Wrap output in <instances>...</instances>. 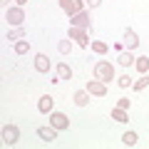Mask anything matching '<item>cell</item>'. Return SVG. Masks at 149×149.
Listing matches in <instances>:
<instances>
[{"mask_svg": "<svg viewBox=\"0 0 149 149\" xmlns=\"http://www.w3.org/2000/svg\"><path fill=\"white\" fill-rule=\"evenodd\" d=\"M95 77H97V80H102V82L107 85L109 80H114V67H112L109 62H104V60H102V62L95 65Z\"/></svg>", "mask_w": 149, "mask_h": 149, "instance_id": "obj_1", "label": "cell"}, {"mask_svg": "<svg viewBox=\"0 0 149 149\" xmlns=\"http://www.w3.org/2000/svg\"><path fill=\"white\" fill-rule=\"evenodd\" d=\"M5 20L10 22V25H15V27H22V22H25V10H22L20 5H15V8H8V13H5Z\"/></svg>", "mask_w": 149, "mask_h": 149, "instance_id": "obj_2", "label": "cell"}, {"mask_svg": "<svg viewBox=\"0 0 149 149\" xmlns=\"http://www.w3.org/2000/svg\"><path fill=\"white\" fill-rule=\"evenodd\" d=\"M70 25H72V27H80V30H90V32H92V22H90V15H87L85 10L74 13V15L70 17Z\"/></svg>", "mask_w": 149, "mask_h": 149, "instance_id": "obj_3", "label": "cell"}, {"mask_svg": "<svg viewBox=\"0 0 149 149\" xmlns=\"http://www.w3.org/2000/svg\"><path fill=\"white\" fill-rule=\"evenodd\" d=\"M17 139H20V129L15 124H5L3 127V144L5 147H13V144H17Z\"/></svg>", "mask_w": 149, "mask_h": 149, "instance_id": "obj_4", "label": "cell"}, {"mask_svg": "<svg viewBox=\"0 0 149 149\" xmlns=\"http://www.w3.org/2000/svg\"><path fill=\"white\" fill-rule=\"evenodd\" d=\"M60 5H62V10L67 13L70 17H72L74 13L85 10V3H82V0H60Z\"/></svg>", "mask_w": 149, "mask_h": 149, "instance_id": "obj_5", "label": "cell"}, {"mask_svg": "<svg viewBox=\"0 0 149 149\" xmlns=\"http://www.w3.org/2000/svg\"><path fill=\"white\" fill-rule=\"evenodd\" d=\"M70 37L77 40L80 47H90V37H87V30H80V27H72L70 25Z\"/></svg>", "mask_w": 149, "mask_h": 149, "instance_id": "obj_6", "label": "cell"}, {"mask_svg": "<svg viewBox=\"0 0 149 149\" xmlns=\"http://www.w3.org/2000/svg\"><path fill=\"white\" fill-rule=\"evenodd\" d=\"M87 92L95 97H107V85L102 80H90L87 82Z\"/></svg>", "mask_w": 149, "mask_h": 149, "instance_id": "obj_7", "label": "cell"}, {"mask_svg": "<svg viewBox=\"0 0 149 149\" xmlns=\"http://www.w3.org/2000/svg\"><path fill=\"white\" fill-rule=\"evenodd\" d=\"M50 124H52L55 129H67L70 127V119L65 117L62 112H50Z\"/></svg>", "mask_w": 149, "mask_h": 149, "instance_id": "obj_8", "label": "cell"}, {"mask_svg": "<svg viewBox=\"0 0 149 149\" xmlns=\"http://www.w3.org/2000/svg\"><path fill=\"white\" fill-rule=\"evenodd\" d=\"M37 137L42 139V142H55L57 139V129L50 124V127H37Z\"/></svg>", "mask_w": 149, "mask_h": 149, "instance_id": "obj_9", "label": "cell"}, {"mask_svg": "<svg viewBox=\"0 0 149 149\" xmlns=\"http://www.w3.org/2000/svg\"><path fill=\"white\" fill-rule=\"evenodd\" d=\"M52 107H55V100L50 95H42L40 97V102H37V109L42 112V114H50V112H52Z\"/></svg>", "mask_w": 149, "mask_h": 149, "instance_id": "obj_10", "label": "cell"}, {"mask_svg": "<svg viewBox=\"0 0 149 149\" xmlns=\"http://www.w3.org/2000/svg\"><path fill=\"white\" fill-rule=\"evenodd\" d=\"M35 70L37 72H50V57L47 55H35Z\"/></svg>", "mask_w": 149, "mask_h": 149, "instance_id": "obj_11", "label": "cell"}, {"mask_svg": "<svg viewBox=\"0 0 149 149\" xmlns=\"http://www.w3.org/2000/svg\"><path fill=\"white\" fill-rule=\"evenodd\" d=\"M124 45H127L129 50H134V47L139 45V37H137V32H134V30H129V27L124 30Z\"/></svg>", "mask_w": 149, "mask_h": 149, "instance_id": "obj_12", "label": "cell"}, {"mask_svg": "<svg viewBox=\"0 0 149 149\" xmlns=\"http://www.w3.org/2000/svg\"><path fill=\"white\" fill-rule=\"evenodd\" d=\"M72 100H74V104H77V107H87V104H90V92L80 90V92H74Z\"/></svg>", "mask_w": 149, "mask_h": 149, "instance_id": "obj_13", "label": "cell"}, {"mask_svg": "<svg viewBox=\"0 0 149 149\" xmlns=\"http://www.w3.org/2000/svg\"><path fill=\"white\" fill-rule=\"evenodd\" d=\"M57 77L60 80H72V67L67 62H60L57 65Z\"/></svg>", "mask_w": 149, "mask_h": 149, "instance_id": "obj_14", "label": "cell"}, {"mask_svg": "<svg viewBox=\"0 0 149 149\" xmlns=\"http://www.w3.org/2000/svg\"><path fill=\"white\" fill-rule=\"evenodd\" d=\"M134 60H137V57H134V55H132V50H129V52H119L117 62L122 65V67H132V65H134Z\"/></svg>", "mask_w": 149, "mask_h": 149, "instance_id": "obj_15", "label": "cell"}, {"mask_svg": "<svg viewBox=\"0 0 149 149\" xmlns=\"http://www.w3.org/2000/svg\"><path fill=\"white\" fill-rule=\"evenodd\" d=\"M134 67H137L142 74L149 72V57H137V60H134Z\"/></svg>", "mask_w": 149, "mask_h": 149, "instance_id": "obj_16", "label": "cell"}, {"mask_svg": "<svg viewBox=\"0 0 149 149\" xmlns=\"http://www.w3.org/2000/svg\"><path fill=\"white\" fill-rule=\"evenodd\" d=\"M25 35H27V32H25V27H15V30H10V32H8V40H15V42H17V40H22Z\"/></svg>", "mask_w": 149, "mask_h": 149, "instance_id": "obj_17", "label": "cell"}, {"mask_svg": "<svg viewBox=\"0 0 149 149\" xmlns=\"http://www.w3.org/2000/svg\"><path fill=\"white\" fill-rule=\"evenodd\" d=\"M112 119H114V122H127V109L114 107V109H112Z\"/></svg>", "mask_w": 149, "mask_h": 149, "instance_id": "obj_18", "label": "cell"}, {"mask_svg": "<svg viewBox=\"0 0 149 149\" xmlns=\"http://www.w3.org/2000/svg\"><path fill=\"white\" fill-rule=\"evenodd\" d=\"M15 52H17V55L30 52V42H27V40H17V42H15Z\"/></svg>", "mask_w": 149, "mask_h": 149, "instance_id": "obj_19", "label": "cell"}, {"mask_svg": "<svg viewBox=\"0 0 149 149\" xmlns=\"http://www.w3.org/2000/svg\"><path fill=\"white\" fill-rule=\"evenodd\" d=\"M122 142L127 144V147H134V144H137V134H134V132H124L122 134Z\"/></svg>", "mask_w": 149, "mask_h": 149, "instance_id": "obj_20", "label": "cell"}, {"mask_svg": "<svg viewBox=\"0 0 149 149\" xmlns=\"http://www.w3.org/2000/svg\"><path fill=\"white\" fill-rule=\"evenodd\" d=\"M147 85H149V77H139L137 82H132V87H134V90H137V92H139V90H144V87H147Z\"/></svg>", "mask_w": 149, "mask_h": 149, "instance_id": "obj_21", "label": "cell"}, {"mask_svg": "<svg viewBox=\"0 0 149 149\" xmlns=\"http://www.w3.org/2000/svg\"><path fill=\"white\" fill-rule=\"evenodd\" d=\"M92 50H95L97 55H104V52H107V45L100 42V40H95V42H92Z\"/></svg>", "mask_w": 149, "mask_h": 149, "instance_id": "obj_22", "label": "cell"}, {"mask_svg": "<svg viewBox=\"0 0 149 149\" xmlns=\"http://www.w3.org/2000/svg\"><path fill=\"white\" fill-rule=\"evenodd\" d=\"M117 85L119 87H129L132 85V77H129V74H122V77H117Z\"/></svg>", "mask_w": 149, "mask_h": 149, "instance_id": "obj_23", "label": "cell"}, {"mask_svg": "<svg viewBox=\"0 0 149 149\" xmlns=\"http://www.w3.org/2000/svg\"><path fill=\"white\" fill-rule=\"evenodd\" d=\"M57 50H60V52H62V55H67L70 50H72V45H70V40H62V42L57 45Z\"/></svg>", "mask_w": 149, "mask_h": 149, "instance_id": "obj_24", "label": "cell"}, {"mask_svg": "<svg viewBox=\"0 0 149 149\" xmlns=\"http://www.w3.org/2000/svg\"><path fill=\"white\" fill-rule=\"evenodd\" d=\"M117 107H119V109H129V100H127V97H119Z\"/></svg>", "mask_w": 149, "mask_h": 149, "instance_id": "obj_25", "label": "cell"}, {"mask_svg": "<svg viewBox=\"0 0 149 149\" xmlns=\"http://www.w3.org/2000/svg\"><path fill=\"white\" fill-rule=\"evenodd\" d=\"M85 3H87L90 8H100V5H102V0H85Z\"/></svg>", "mask_w": 149, "mask_h": 149, "instance_id": "obj_26", "label": "cell"}, {"mask_svg": "<svg viewBox=\"0 0 149 149\" xmlns=\"http://www.w3.org/2000/svg\"><path fill=\"white\" fill-rule=\"evenodd\" d=\"M15 3H17V5H20V8H22V5H25V3H27V0H15Z\"/></svg>", "mask_w": 149, "mask_h": 149, "instance_id": "obj_27", "label": "cell"}]
</instances>
